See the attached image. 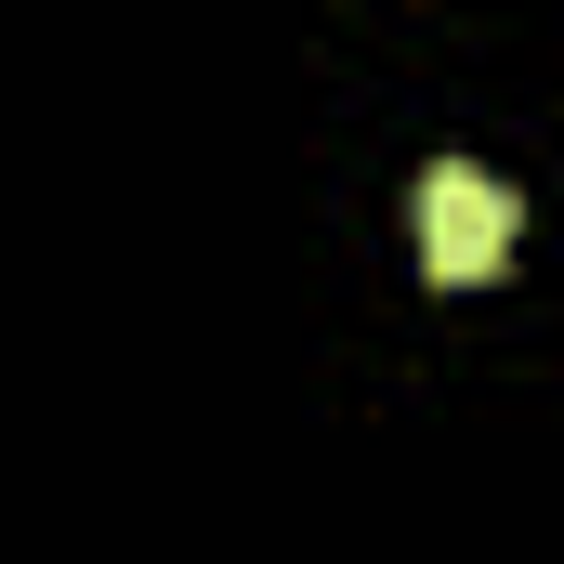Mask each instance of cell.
Here are the masks:
<instances>
[{
	"label": "cell",
	"mask_w": 564,
	"mask_h": 564,
	"mask_svg": "<svg viewBox=\"0 0 564 564\" xmlns=\"http://www.w3.org/2000/svg\"><path fill=\"white\" fill-rule=\"evenodd\" d=\"M408 237H421V276H433V289H486L499 263H512L525 210H512V184H499V171L446 158V171H421V197H408Z\"/></svg>",
	"instance_id": "1"
}]
</instances>
